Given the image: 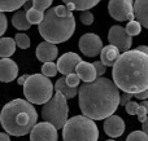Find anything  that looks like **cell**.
<instances>
[{
    "label": "cell",
    "mask_w": 148,
    "mask_h": 141,
    "mask_svg": "<svg viewBox=\"0 0 148 141\" xmlns=\"http://www.w3.org/2000/svg\"><path fill=\"white\" fill-rule=\"evenodd\" d=\"M140 105L143 106V108H144V109H146V110L148 111V101H147V100H143V101H142V104H140Z\"/></svg>",
    "instance_id": "cell-43"
},
{
    "label": "cell",
    "mask_w": 148,
    "mask_h": 141,
    "mask_svg": "<svg viewBox=\"0 0 148 141\" xmlns=\"http://www.w3.org/2000/svg\"><path fill=\"white\" fill-rule=\"evenodd\" d=\"M0 141H10L9 134H4V132H0Z\"/></svg>",
    "instance_id": "cell-38"
},
{
    "label": "cell",
    "mask_w": 148,
    "mask_h": 141,
    "mask_svg": "<svg viewBox=\"0 0 148 141\" xmlns=\"http://www.w3.org/2000/svg\"><path fill=\"white\" fill-rule=\"evenodd\" d=\"M112 77L118 89L126 93L143 92L148 88V56L138 49L120 54L113 65Z\"/></svg>",
    "instance_id": "cell-2"
},
{
    "label": "cell",
    "mask_w": 148,
    "mask_h": 141,
    "mask_svg": "<svg viewBox=\"0 0 148 141\" xmlns=\"http://www.w3.org/2000/svg\"><path fill=\"white\" fill-rule=\"evenodd\" d=\"M99 128L91 118L86 115H75L68 119L62 127L64 141H97Z\"/></svg>",
    "instance_id": "cell-5"
},
{
    "label": "cell",
    "mask_w": 148,
    "mask_h": 141,
    "mask_svg": "<svg viewBox=\"0 0 148 141\" xmlns=\"http://www.w3.org/2000/svg\"><path fill=\"white\" fill-rule=\"evenodd\" d=\"M18 66L13 60L1 58L0 60V82L10 83L17 78Z\"/></svg>",
    "instance_id": "cell-14"
},
{
    "label": "cell",
    "mask_w": 148,
    "mask_h": 141,
    "mask_svg": "<svg viewBox=\"0 0 148 141\" xmlns=\"http://www.w3.org/2000/svg\"><path fill=\"white\" fill-rule=\"evenodd\" d=\"M75 73L78 74V77L81 78V80H83L84 83L94 82V80L97 78L94 64H90V62H86V61L79 62L77 69H75Z\"/></svg>",
    "instance_id": "cell-16"
},
{
    "label": "cell",
    "mask_w": 148,
    "mask_h": 141,
    "mask_svg": "<svg viewBox=\"0 0 148 141\" xmlns=\"http://www.w3.org/2000/svg\"><path fill=\"white\" fill-rule=\"evenodd\" d=\"M118 57H120V49L117 47L112 45V44L103 47L101 52H100V61L105 66H113L118 60Z\"/></svg>",
    "instance_id": "cell-17"
},
{
    "label": "cell",
    "mask_w": 148,
    "mask_h": 141,
    "mask_svg": "<svg viewBox=\"0 0 148 141\" xmlns=\"http://www.w3.org/2000/svg\"><path fill=\"white\" fill-rule=\"evenodd\" d=\"M14 41H16V44H17V47H20L21 49H27L31 44L30 38H29L26 34H22V33H18L17 35L14 36Z\"/></svg>",
    "instance_id": "cell-27"
},
{
    "label": "cell",
    "mask_w": 148,
    "mask_h": 141,
    "mask_svg": "<svg viewBox=\"0 0 148 141\" xmlns=\"http://www.w3.org/2000/svg\"><path fill=\"white\" fill-rule=\"evenodd\" d=\"M27 0H0V12H14L25 5Z\"/></svg>",
    "instance_id": "cell-23"
},
{
    "label": "cell",
    "mask_w": 148,
    "mask_h": 141,
    "mask_svg": "<svg viewBox=\"0 0 148 141\" xmlns=\"http://www.w3.org/2000/svg\"><path fill=\"white\" fill-rule=\"evenodd\" d=\"M108 12L116 21H133L135 20L133 0H109Z\"/></svg>",
    "instance_id": "cell-8"
},
{
    "label": "cell",
    "mask_w": 148,
    "mask_h": 141,
    "mask_svg": "<svg viewBox=\"0 0 148 141\" xmlns=\"http://www.w3.org/2000/svg\"><path fill=\"white\" fill-rule=\"evenodd\" d=\"M134 14H135V20L139 21L143 27L148 28V0L134 1Z\"/></svg>",
    "instance_id": "cell-18"
},
{
    "label": "cell",
    "mask_w": 148,
    "mask_h": 141,
    "mask_svg": "<svg viewBox=\"0 0 148 141\" xmlns=\"http://www.w3.org/2000/svg\"><path fill=\"white\" fill-rule=\"evenodd\" d=\"M36 58L42 62H53V60L57 58L59 54V49H57L56 44L48 43V41H43L36 47Z\"/></svg>",
    "instance_id": "cell-15"
},
{
    "label": "cell",
    "mask_w": 148,
    "mask_h": 141,
    "mask_svg": "<svg viewBox=\"0 0 148 141\" xmlns=\"http://www.w3.org/2000/svg\"><path fill=\"white\" fill-rule=\"evenodd\" d=\"M0 127H1V124H0Z\"/></svg>",
    "instance_id": "cell-45"
},
{
    "label": "cell",
    "mask_w": 148,
    "mask_h": 141,
    "mask_svg": "<svg viewBox=\"0 0 148 141\" xmlns=\"http://www.w3.org/2000/svg\"><path fill=\"white\" fill-rule=\"evenodd\" d=\"M7 25H8V20L5 17L4 12H0V36H3L4 33L7 31Z\"/></svg>",
    "instance_id": "cell-34"
},
{
    "label": "cell",
    "mask_w": 148,
    "mask_h": 141,
    "mask_svg": "<svg viewBox=\"0 0 148 141\" xmlns=\"http://www.w3.org/2000/svg\"><path fill=\"white\" fill-rule=\"evenodd\" d=\"M69 10H88L100 3V0H62Z\"/></svg>",
    "instance_id": "cell-19"
},
{
    "label": "cell",
    "mask_w": 148,
    "mask_h": 141,
    "mask_svg": "<svg viewBox=\"0 0 148 141\" xmlns=\"http://www.w3.org/2000/svg\"><path fill=\"white\" fill-rule=\"evenodd\" d=\"M68 113L69 106L66 98L61 93L56 92L48 102L44 104L42 109V118L44 119V122L53 124L57 129H61L68 121Z\"/></svg>",
    "instance_id": "cell-7"
},
{
    "label": "cell",
    "mask_w": 148,
    "mask_h": 141,
    "mask_svg": "<svg viewBox=\"0 0 148 141\" xmlns=\"http://www.w3.org/2000/svg\"><path fill=\"white\" fill-rule=\"evenodd\" d=\"M126 141H148V136L143 131H134L126 137Z\"/></svg>",
    "instance_id": "cell-29"
},
{
    "label": "cell",
    "mask_w": 148,
    "mask_h": 141,
    "mask_svg": "<svg viewBox=\"0 0 148 141\" xmlns=\"http://www.w3.org/2000/svg\"><path fill=\"white\" fill-rule=\"evenodd\" d=\"M148 111L146 110V109L143 108V106L140 105V104H139V108H138V111H136V115H138V119H139V122H142V123H143L144 121H146V119L148 118Z\"/></svg>",
    "instance_id": "cell-35"
},
{
    "label": "cell",
    "mask_w": 148,
    "mask_h": 141,
    "mask_svg": "<svg viewBox=\"0 0 148 141\" xmlns=\"http://www.w3.org/2000/svg\"><path fill=\"white\" fill-rule=\"evenodd\" d=\"M136 49H138V51H140V52H143V53H146L148 56V47L147 45H139Z\"/></svg>",
    "instance_id": "cell-41"
},
{
    "label": "cell",
    "mask_w": 148,
    "mask_h": 141,
    "mask_svg": "<svg viewBox=\"0 0 148 141\" xmlns=\"http://www.w3.org/2000/svg\"><path fill=\"white\" fill-rule=\"evenodd\" d=\"M82 61V58L74 52H68L64 53L57 60V69L62 75H69L72 73H75V69L78 64Z\"/></svg>",
    "instance_id": "cell-12"
},
{
    "label": "cell",
    "mask_w": 148,
    "mask_h": 141,
    "mask_svg": "<svg viewBox=\"0 0 148 141\" xmlns=\"http://www.w3.org/2000/svg\"><path fill=\"white\" fill-rule=\"evenodd\" d=\"M59 73L57 65L53 62H44V65L42 66V74L46 75L47 78H52Z\"/></svg>",
    "instance_id": "cell-26"
},
{
    "label": "cell",
    "mask_w": 148,
    "mask_h": 141,
    "mask_svg": "<svg viewBox=\"0 0 148 141\" xmlns=\"http://www.w3.org/2000/svg\"><path fill=\"white\" fill-rule=\"evenodd\" d=\"M57 128L48 122H40L30 132V141H57Z\"/></svg>",
    "instance_id": "cell-11"
},
{
    "label": "cell",
    "mask_w": 148,
    "mask_h": 141,
    "mask_svg": "<svg viewBox=\"0 0 148 141\" xmlns=\"http://www.w3.org/2000/svg\"><path fill=\"white\" fill-rule=\"evenodd\" d=\"M38 30L40 36L48 43H64L72 38L75 31V18L66 5H57L46 10Z\"/></svg>",
    "instance_id": "cell-4"
},
{
    "label": "cell",
    "mask_w": 148,
    "mask_h": 141,
    "mask_svg": "<svg viewBox=\"0 0 148 141\" xmlns=\"http://www.w3.org/2000/svg\"><path fill=\"white\" fill-rule=\"evenodd\" d=\"M38 113L27 100L16 98L5 104L0 113V124L5 132L20 137L30 134L36 124Z\"/></svg>",
    "instance_id": "cell-3"
},
{
    "label": "cell",
    "mask_w": 148,
    "mask_h": 141,
    "mask_svg": "<svg viewBox=\"0 0 148 141\" xmlns=\"http://www.w3.org/2000/svg\"><path fill=\"white\" fill-rule=\"evenodd\" d=\"M23 95L29 102L44 105L53 97V84L43 74L29 75L23 84Z\"/></svg>",
    "instance_id": "cell-6"
},
{
    "label": "cell",
    "mask_w": 148,
    "mask_h": 141,
    "mask_svg": "<svg viewBox=\"0 0 148 141\" xmlns=\"http://www.w3.org/2000/svg\"><path fill=\"white\" fill-rule=\"evenodd\" d=\"M107 141H116V140H113V139H110V140H107Z\"/></svg>",
    "instance_id": "cell-44"
},
{
    "label": "cell",
    "mask_w": 148,
    "mask_h": 141,
    "mask_svg": "<svg viewBox=\"0 0 148 141\" xmlns=\"http://www.w3.org/2000/svg\"><path fill=\"white\" fill-rule=\"evenodd\" d=\"M142 27L143 26L140 25V22L136 20H133V21H129V23L126 25V31L130 36H135V35H139L142 33Z\"/></svg>",
    "instance_id": "cell-25"
},
{
    "label": "cell",
    "mask_w": 148,
    "mask_h": 141,
    "mask_svg": "<svg viewBox=\"0 0 148 141\" xmlns=\"http://www.w3.org/2000/svg\"><path fill=\"white\" fill-rule=\"evenodd\" d=\"M94 66H95V70H96L97 77H103V75L105 74V71H107V66H105L101 61H95Z\"/></svg>",
    "instance_id": "cell-33"
},
{
    "label": "cell",
    "mask_w": 148,
    "mask_h": 141,
    "mask_svg": "<svg viewBox=\"0 0 148 141\" xmlns=\"http://www.w3.org/2000/svg\"><path fill=\"white\" fill-rule=\"evenodd\" d=\"M134 97L135 98H139V100H147L148 98V88L146 91H143V92H139V93H135V95H134Z\"/></svg>",
    "instance_id": "cell-37"
},
{
    "label": "cell",
    "mask_w": 148,
    "mask_h": 141,
    "mask_svg": "<svg viewBox=\"0 0 148 141\" xmlns=\"http://www.w3.org/2000/svg\"><path fill=\"white\" fill-rule=\"evenodd\" d=\"M78 97L83 115L92 121H103L114 114L120 106L121 95L114 82L104 77H97L94 82L81 85Z\"/></svg>",
    "instance_id": "cell-1"
},
{
    "label": "cell",
    "mask_w": 148,
    "mask_h": 141,
    "mask_svg": "<svg viewBox=\"0 0 148 141\" xmlns=\"http://www.w3.org/2000/svg\"><path fill=\"white\" fill-rule=\"evenodd\" d=\"M52 1L53 0H33V8L40 10V12H46L49 9Z\"/></svg>",
    "instance_id": "cell-28"
},
{
    "label": "cell",
    "mask_w": 148,
    "mask_h": 141,
    "mask_svg": "<svg viewBox=\"0 0 148 141\" xmlns=\"http://www.w3.org/2000/svg\"><path fill=\"white\" fill-rule=\"evenodd\" d=\"M16 44L14 39L12 38H0V57L1 58H9L16 52Z\"/></svg>",
    "instance_id": "cell-21"
},
{
    "label": "cell",
    "mask_w": 148,
    "mask_h": 141,
    "mask_svg": "<svg viewBox=\"0 0 148 141\" xmlns=\"http://www.w3.org/2000/svg\"><path fill=\"white\" fill-rule=\"evenodd\" d=\"M12 25L17 30H27L31 27V23L26 18V12L23 10H17L12 17Z\"/></svg>",
    "instance_id": "cell-22"
},
{
    "label": "cell",
    "mask_w": 148,
    "mask_h": 141,
    "mask_svg": "<svg viewBox=\"0 0 148 141\" xmlns=\"http://www.w3.org/2000/svg\"><path fill=\"white\" fill-rule=\"evenodd\" d=\"M108 40L112 45L117 47L120 52L130 51V47L133 44V36L127 34L125 27L122 26H112L108 33Z\"/></svg>",
    "instance_id": "cell-9"
},
{
    "label": "cell",
    "mask_w": 148,
    "mask_h": 141,
    "mask_svg": "<svg viewBox=\"0 0 148 141\" xmlns=\"http://www.w3.org/2000/svg\"><path fill=\"white\" fill-rule=\"evenodd\" d=\"M79 49L81 52L87 57H96L97 54H100L103 49V41L100 39V36H97L96 34H84L79 39Z\"/></svg>",
    "instance_id": "cell-10"
},
{
    "label": "cell",
    "mask_w": 148,
    "mask_h": 141,
    "mask_svg": "<svg viewBox=\"0 0 148 141\" xmlns=\"http://www.w3.org/2000/svg\"><path fill=\"white\" fill-rule=\"evenodd\" d=\"M44 17V12L35 9V8H30L29 10H26V18L31 25H39L43 21Z\"/></svg>",
    "instance_id": "cell-24"
},
{
    "label": "cell",
    "mask_w": 148,
    "mask_h": 141,
    "mask_svg": "<svg viewBox=\"0 0 148 141\" xmlns=\"http://www.w3.org/2000/svg\"><path fill=\"white\" fill-rule=\"evenodd\" d=\"M79 18H81V22L87 26L92 25V22H94V14H92L90 10H82Z\"/></svg>",
    "instance_id": "cell-30"
},
{
    "label": "cell",
    "mask_w": 148,
    "mask_h": 141,
    "mask_svg": "<svg viewBox=\"0 0 148 141\" xmlns=\"http://www.w3.org/2000/svg\"><path fill=\"white\" fill-rule=\"evenodd\" d=\"M104 132L112 139L122 136V134L125 132V122L121 117L118 115H110L105 119L104 122Z\"/></svg>",
    "instance_id": "cell-13"
},
{
    "label": "cell",
    "mask_w": 148,
    "mask_h": 141,
    "mask_svg": "<svg viewBox=\"0 0 148 141\" xmlns=\"http://www.w3.org/2000/svg\"><path fill=\"white\" fill-rule=\"evenodd\" d=\"M65 79H66L68 84H69L70 87H74V88L78 87L79 82H81V78L78 77V74H77V73H72V74L66 75V77H65Z\"/></svg>",
    "instance_id": "cell-31"
},
{
    "label": "cell",
    "mask_w": 148,
    "mask_h": 141,
    "mask_svg": "<svg viewBox=\"0 0 148 141\" xmlns=\"http://www.w3.org/2000/svg\"><path fill=\"white\" fill-rule=\"evenodd\" d=\"M27 77H29V75H22V77L18 78V79H17L18 84H20V85H23V84H25V82H26V79H27Z\"/></svg>",
    "instance_id": "cell-39"
},
{
    "label": "cell",
    "mask_w": 148,
    "mask_h": 141,
    "mask_svg": "<svg viewBox=\"0 0 148 141\" xmlns=\"http://www.w3.org/2000/svg\"><path fill=\"white\" fill-rule=\"evenodd\" d=\"M142 131H143L144 134H146L147 136H148V118L143 122V129H142Z\"/></svg>",
    "instance_id": "cell-40"
},
{
    "label": "cell",
    "mask_w": 148,
    "mask_h": 141,
    "mask_svg": "<svg viewBox=\"0 0 148 141\" xmlns=\"http://www.w3.org/2000/svg\"><path fill=\"white\" fill-rule=\"evenodd\" d=\"M23 8H25V10H29L30 8H33V0H27L25 3V5H23Z\"/></svg>",
    "instance_id": "cell-42"
},
{
    "label": "cell",
    "mask_w": 148,
    "mask_h": 141,
    "mask_svg": "<svg viewBox=\"0 0 148 141\" xmlns=\"http://www.w3.org/2000/svg\"><path fill=\"white\" fill-rule=\"evenodd\" d=\"M138 108H139V104H138V102H135V101H129V102L125 105L126 113L130 114V115H136Z\"/></svg>",
    "instance_id": "cell-32"
},
{
    "label": "cell",
    "mask_w": 148,
    "mask_h": 141,
    "mask_svg": "<svg viewBox=\"0 0 148 141\" xmlns=\"http://www.w3.org/2000/svg\"><path fill=\"white\" fill-rule=\"evenodd\" d=\"M134 95H131V93H126V92H123V95H121V97H120V105H123L125 106L126 104L129 102V101H131V97H133Z\"/></svg>",
    "instance_id": "cell-36"
},
{
    "label": "cell",
    "mask_w": 148,
    "mask_h": 141,
    "mask_svg": "<svg viewBox=\"0 0 148 141\" xmlns=\"http://www.w3.org/2000/svg\"><path fill=\"white\" fill-rule=\"evenodd\" d=\"M55 89H56V92L61 93V95L64 96L66 100L75 97V96L78 95V91H79L78 87H77V88L70 87V85L66 83V79H65V77H62V78H60V79H57L56 84H55Z\"/></svg>",
    "instance_id": "cell-20"
}]
</instances>
